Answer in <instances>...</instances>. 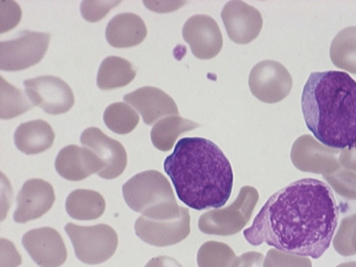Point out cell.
I'll return each instance as SVG.
<instances>
[{"label":"cell","mask_w":356,"mask_h":267,"mask_svg":"<svg viewBox=\"0 0 356 267\" xmlns=\"http://www.w3.org/2000/svg\"><path fill=\"white\" fill-rule=\"evenodd\" d=\"M338 217L331 188L304 178L270 196L243 233L253 246L265 243L286 253L318 259L330 247Z\"/></svg>","instance_id":"6da1fadb"},{"label":"cell","mask_w":356,"mask_h":267,"mask_svg":"<svg viewBox=\"0 0 356 267\" xmlns=\"http://www.w3.org/2000/svg\"><path fill=\"white\" fill-rule=\"evenodd\" d=\"M178 198L191 209H218L229 200L234 174L229 161L211 140L186 137L163 161Z\"/></svg>","instance_id":"7a4b0ae2"},{"label":"cell","mask_w":356,"mask_h":267,"mask_svg":"<svg viewBox=\"0 0 356 267\" xmlns=\"http://www.w3.org/2000/svg\"><path fill=\"white\" fill-rule=\"evenodd\" d=\"M301 107L307 128L326 147L345 149L356 143V81L347 72H312Z\"/></svg>","instance_id":"3957f363"},{"label":"cell","mask_w":356,"mask_h":267,"mask_svg":"<svg viewBox=\"0 0 356 267\" xmlns=\"http://www.w3.org/2000/svg\"><path fill=\"white\" fill-rule=\"evenodd\" d=\"M122 193L130 209L150 219L170 220L182 211L168 180L157 170L136 174L122 186Z\"/></svg>","instance_id":"277c9868"},{"label":"cell","mask_w":356,"mask_h":267,"mask_svg":"<svg viewBox=\"0 0 356 267\" xmlns=\"http://www.w3.org/2000/svg\"><path fill=\"white\" fill-rule=\"evenodd\" d=\"M259 198L254 187H241L232 204L202 214L198 220L199 229L204 234L218 236H231L239 232L250 220Z\"/></svg>","instance_id":"5b68a950"},{"label":"cell","mask_w":356,"mask_h":267,"mask_svg":"<svg viewBox=\"0 0 356 267\" xmlns=\"http://www.w3.org/2000/svg\"><path fill=\"white\" fill-rule=\"evenodd\" d=\"M64 229L73 245L76 257L84 264L103 263L116 250L118 235L108 225L81 226L69 222Z\"/></svg>","instance_id":"8992f818"},{"label":"cell","mask_w":356,"mask_h":267,"mask_svg":"<svg viewBox=\"0 0 356 267\" xmlns=\"http://www.w3.org/2000/svg\"><path fill=\"white\" fill-rule=\"evenodd\" d=\"M51 34L24 30L17 38L0 42V69L19 71L38 63L46 54Z\"/></svg>","instance_id":"52a82bcc"},{"label":"cell","mask_w":356,"mask_h":267,"mask_svg":"<svg viewBox=\"0 0 356 267\" xmlns=\"http://www.w3.org/2000/svg\"><path fill=\"white\" fill-rule=\"evenodd\" d=\"M248 83L255 97L263 102L273 104L289 94L293 81L282 64L273 60H265L252 67Z\"/></svg>","instance_id":"ba28073f"},{"label":"cell","mask_w":356,"mask_h":267,"mask_svg":"<svg viewBox=\"0 0 356 267\" xmlns=\"http://www.w3.org/2000/svg\"><path fill=\"white\" fill-rule=\"evenodd\" d=\"M25 92L33 104L51 115L67 112L74 104L70 87L58 77L40 76L24 81Z\"/></svg>","instance_id":"9c48e42d"},{"label":"cell","mask_w":356,"mask_h":267,"mask_svg":"<svg viewBox=\"0 0 356 267\" xmlns=\"http://www.w3.org/2000/svg\"><path fill=\"white\" fill-rule=\"evenodd\" d=\"M188 209L182 207L180 216L170 220H153L143 216L135 222L136 234L144 242L157 247L176 244L190 233Z\"/></svg>","instance_id":"30bf717a"},{"label":"cell","mask_w":356,"mask_h":267,"mask_svg":"<svg viewBox=\"0 0 356 267\" xmlns=\"http://www.w3.org/2000/svg\"><path fill=\"white\" fill-rule=\"evenodd\" d=\"M83 146L92 151L103 165L102 171L98 176L111 179L119 177L124 170L127 152L123 145L97 127L85 129L80 137Z\"/></svg>","instance_id":"8fae6325"},{"label":"cell","mask_w":356,"mask_h":267,"mask_svg":"<svg viewBox=\"0 0 356 267\" xmlns=\"http://www.w3.org/2000/svg\"><path fill=\"white\" fill-rule=\"evenodd\" d=\"M22 243L33 261L40 267H59L67 252L60 234L54 228L43 227L28 231Z\"/></svg>","instance_id":"7c38bea8"},{"label":"cell","mask_w":356,"mask_h":267,"mask_svg":"<svg viewBox=\"0 0 356 267\" xmlns=\"http://www.w3.org/2000/svg\"><path fill=\"white\" fill-rule=\"evenodd\" d=\"M182 35L193 54L200 59L215 57L222 47L219 26L216 20L207 15H195L189 17L183 26Z\"/></svg>","instance_id":"4fadbf2b"},{"label":"cell","mask_w":356,"mask_h":267,"mask_svg":"<svg viewBox=\"0 0 356 267\" xmlns=\"http://www.w3.org/2000/svg\"><path fill=\"white\" fill-rule=\"evenodd\" d=\"M221 17L229 38L237 44H248L259 34L263 19L259 11L242 1H228Z\"/></svg>","instance_id":"5bb4252c"},{"label":"cell","mask_w":356,"mask_h":267,"mask_svg":"<svg viewBox=\"0 0 356 267\" xmlns=\"http://www.w3.org/2000/svg\"><path fill=\"white\" fill-rule=\"evenodd\" d=\"M54 201L51 184L41 179H29L17 194L13 219L18 223L38 219L52 207Z\"/></svg>","instance_id":"9a60e30c"},{"label":"cell","mask_w":356,"mask_h":267,"mask_svg":"<svg viewBox=\"0 0 356 267\" xmlns=\"http://www.w3.org/2000/svg\"><path fill=\"white\" fill-rule=\"evenodd\" d=\"M55 168L60 176L70 181H81L92 174L97 175L103 165L95 153L87 147L70 145L58 152Z\"/></svg>","instance_id":"2e32d148"},{"label":"cell","mask_w":356,"mask_h":267,"mask_svg":"<svg viewBox=\"0 0 356 267\" xmlns=\"http://www.w3.org/2000/svg\"><path fill=\"white\" fill-rule=\"evenodd\" d=\"M124 100L134 107L142 115L146 124L168 115H179V110L173 99L162 90L153 86H144L127 94Z\"/></svg>","instance_id":"e0dca14e"},{"label":"cell","mask_w":356,"mask_h":267,"mask_svg":"<svg viewBox=\"0 0 356 267\" xmlns=\"http://www.w3.org/2000/svg\"><path fill=\"white\" fill-rule=\"evenodd\" d=\"M337 152L335 149L322 145L310 135H303L294 142L291 159L299 170L318 173L333 166L337 167V161L334 156Z\"/></svg>","instance_id":"ac0fdd59"},{"label":"cell","mask_w":356,"mask_h":267,"mask_svg":"<svg viewBox=\"0 0 356 267\" xmlns=\"http://www.w3.org/2000/svg\"><path fill=\"white\" fill-rule=\"evenodd\" d=\"M147 33L143 20L132 13L116 15L109 21L106 28L107 42L116 48L136 46L144 40Z\"/></svg>","instance_id":"d6986e66"},{"label":"cell","mask_w":356,"mask_h":267,"mask_svg":"<svg viewBox=\"0 0 356 267\" xmlns=\"http://www.w3.org/2000/svg\"><path fill=\"white\" fill-rule=\"evenodd\" d=\"M55 138L51 127L44 120L22 123L14 133L16 147L26 154L42 153L50 148Z\"/></svg>","instance_id":"ffe728a7"},{"label":"cell","mask_w":356,"mask_h":267,"mask_svg":"<svg viewBox=\"0 0 356 267\" xmlns=\"http://www.w3.org/2000/svg\"><path fill=\"white\" fill-rule=\"evenodd\" d=\"M105 207L103 196L92 190L76 189L68 195L65 201L67 214L79 220L98 218L104 213Z\"/></svg>","instance_id":"44dd1931"},{"label":"cell","mask_w":356,"mask_h":267,"mask_svg":"<svg viewBox=\"0 0 356 267\" xmlns=\"http://www.w3.org/2000/svg\"><path fill=\"white\" fill-rule=\"evenodd\" d=\"M136 74V70L127 60L118 56H108L99 66L97 84L102 90L121 88L129 84Z\"/></svg>","instance_id":"7402d4cb"},{"label":"cell","mask_w":356,"mask_h":267,"mask_svg":"<svg viewBox=\"0 0 356 267\" xmlns=\"http://www.w3.org/2000/svg\"><path fill=\"white\" fill-rule=\"evenodd\" d=\"M200 125L191 120L179 115L164 118L152 127L150 138L153 145L159 150H170L177 138L186 131L196 129Z\"/></svg>","instance_id":"603a6c76"},{"label":"cell","mask_w":356,"mask_h":267,"mask_svg":"<svg viewBox=\"0 0 356 267\" xmlns=\"http://www.w3.org/2000/svg\"><path fill=\"white\" fill-rule=\"evenodd\" d=\"M330 56L336 67L356 74V26L346 27L336 35L330 45Z\"/></svg>","instance_id":"cb8c5ba5"},{"label":"cell","mask_w":356,"mask_h":267,"mask_svg":"<svg viewBox=\"0 0 356 267\" xmlns=\"http://www.w3.org/2000/svg\"><path fill=\"white\" fill-rule=\"evenodd\" d=\"M197 264L198 267H238L240 257L227 244L209 241L200 247Z\"/></svg>","instance_id":"d4e9b609"},{"label":"cell","mask_w":356,"mask_h":267,"mask_svg":"<svg viewBox=\"0 0 356 267\" xmlns=\"http://www.w3.org/2000/svg\"><path fill=\"white\" fill-rule=\"evenodd\" d=\"M0 118L9 120L15 118L34 106L26 94L10 84L1 76Z\"/></svg>","instance_id":"484cf974"},{"label":"cell","mask_w":356,"mask_h":267,"mask_svg":"<svg viewBox=\"0 0 356 267\" xmlns=\"http://www.w3.org/2000/svg\"><path fill=\"white\" fill-rule=\"evenodd\" d=\"M103 118L106 127L118 134L130 133L139 122L138 113L124 102L110 104L104 111Z\"/></svg>","instance_id":"4316f807"},{"label":"cell","mask_w":356,"mask_h":267,"mask_svg":"<svg viewBox=\"0 0 356 267\" xmlns=\"http://www.w3.org/2000/svg\"><path fill=\"white\" fill-rule=\"evenodd\" d=\"M263 267H312V265L307 257L270 249L266 253Z\"/></svg>","instance_id":"83f0119b"},{"label":"cell","mask_w":356,"mask_h":267,"mask_svg":"<svg viewBox=\"0 0 356 267\" xmlns=\"http://www.w3.org/2000/svg\"><path fill=\"white\" fill-rule=\"evenodd\" d=\"M120 1H83L80 10L83 17L90 22H96L104 17Z\"/></svg>","instance_id":"f1b7e54d"},{"label":"cell","mask_w":356,"mask_h":267,"mask_svg":"<svg viewBox=\"0 0 356 267\" xmlns=\"http://www.w3.org/2000/svg\"><path fill=\"white\" fill-rule=\"evenodd\" d=\"M0 33L8 31L18 24L22 12L19 5L13 1H1Z\"/></svg>","instance_id":"f546056e"},{"label":"cell","mask_w":356,"mask_h":267,"mask_svg":"<svg viewBox=\"0 0 356 267\" xmlns=\"http://www.w3.org/2000/svg\"><path fill=\"white\" fill-rule=\"evenodd\" d=\"M238 267H263L264 255L261 252L250 251L239 256Z\"/></svg>","instance_id":"4dcf8cb0"},{"label":"cell","mask_w":356,"mask_h":267,"mask_svg":"<svg viewBox=\"0 0 356 267\" xmlns=\"http://www.w3.org/2000/svg\"><path fill=\"white\" fill-rule=\"evenodd\" d=\"M339 161L346 168L356 170V143L345 148L340 154Z\"/></svg>","instance_id":"1f68e13d"},{"label":"cell","mask_w":356,"mask_h":267,"mask_svg":"<svg viewBox=\"0 0 356 267\" xmlns=\"http://www.w3.org/2000/svg\"><path fill=\"white\" fill-rule=\"evenodd\" d=\"M145 267H183L175 259L168 256H159L151 259Z\"/></svg>","instance_id":"d6a6232c"},{"label":"cell","mask_w":356,"mask_h":267,"mask_svg":"<svg viewBox=\"0 0 356 267\" xmlns=\"http://www.w3.org/2000/svg\"><path fill=\"white\" fill-rule=\"evenodd\" d=\"M337 267H356V261H349L346 263H342L338 265Z\"/></svg>","instance_id":"836d02e7"}]
</instances>
